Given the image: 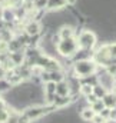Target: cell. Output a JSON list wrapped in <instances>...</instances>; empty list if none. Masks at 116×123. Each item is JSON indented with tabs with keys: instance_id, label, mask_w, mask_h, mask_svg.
I'll list each match as a JSON object with an SVG mask.
<instances>
[{
	"instance_id": "7402d4cb",
	"label": "cell",
	"mask_w": 116,
	"mask_h": 123,
	"mask_svg": "<svg viewBox=\"0 0 116 123\" xmlns=\"http://www.w3.org/2000/svg\"><path fill=\"white\" fill-rule=\"evenodd\" d=\"M4 17H6L4 20H7V22H9V20H13V14H12V13H9V10H6V13H4Z\"/></svg>"
},
{
	"instance_id": "7c38bea8",
	"label": "cell",
	"mask_w": 116,
	"mask_h": 123,
	"mask_svg": "<svg viewBox=\"0 0 116 123\" xmlns=\"http://www.w3.org/2000/svg\"><path fill=\"white\" fill-rule=\"evenodd\" d=\"M69 37H73V29L70 26H64L60 30V39H69Z\"/></svg>"
},
{
	"instance_id": "6da1fadb",
	"label": "cell",
	"mask_w": 116,
	"mask_h": 123,
	"mask_svg": "<svg viewBox=\"0 0 116 123\" xmlns=\"http://www.w3.org/2000/svg\"><path fill=\"white\" fill-rule=\"evenodd\" d=\"M97 66L99 64H96V62L90 60V59H87V60H77L73 63V73L77 77L90 76V74L97 72Z\"/></svg>"
},
{
	"instance_id": "ba28073f",
	"label": "cell",
	"mask_w": 116,
	"mask_h": 123,
	"mask_svg": "<svg viewBox=\"0 0 116 123\" xmlns=\"http://www.w3.org/2000/svg\"><path fill=\"white\" fill-rule=\"evenodd\" d=\"M49 76H50V82H55V83H59L62 80H64V74L60 70H53V72H49Z\"/></svg>"
},
{
	"instance_id": "5b68a950",
	"label": "cell",
	"mask_w": 116,
	"mask_h": 123,
	"mask_svg": "<svg viewBox=\"0 0 116 123\" xmlns=\"http://www.w3.org/2000/svg\"><path fill=\"white\" fill-rule=\"evenodd\" d=\"M55 94H58V96H67L69 94V85H67L66 80H62V82L56 83V92H55Z\"/></svg>"
},
{
	"instance_id": "9c48e42d",
	"label": "cell",
	"mask_w": 116,
	"mask_h": 123,
	"mask_svg": "<svg viewBox=\"0 0 116 123\" xmlns=\"http://www.w3.org/2000/svg\"><path fill=\"white\" fill-rule=\"evenodd\" d=\"M92 93H93V94H95L97 99H102V97H103V96L108 93V90H106L103 86H100L99 83H96L95 86H92Z\"/></svg>"
},
{
	"instance_id": "44dd1931",
	"label": "cell",
	"mask_w": 116,
	"mask_h": 123,
	"mask_svg": "<svg viewBox=\"0 0 116 123\" xmlns=\"http://www.w3.org/2000/svg\"><path fill=\"white\" fill-rule=\"evenodd\" d=\"M6 107H7V103H6V100L0 96V110H4Z\"/></svg>"
},
{
	"instance_id": "7a4b0ae2",
	"label": "cell",
	"mask_w": 116,
	"mask_h": 123,
	"mask_svg": "<svg viewBox=\"0 0 116 123\" xmlns=\"http://www.w3.org/2000/svg\"><path fill=\"white\" fill-rule=\"evenodd\" d=\"M56 49L62 56L72 57L76 53V50L79 49V46L73 37H69V39H60V42H58V44H56Z\"/></svg>"
},
{
	"instance_id": "9a60e30c",
	"label": "cell",
	"mask_w": 116,
	"mask_h": 123,
	"mask_svg": "<svg viewBox=\"0 0 116 123\" xmlns=\"http://www.w3.org/2000/svg\"><path fill=\"white\" fill-rule=\"evenodd\" d=\"M79 93L85 97L87 94H90L92 93V86L90 85H80V89H79Z\"/></svg>"
},
{
	"instance_id": "30bf717a",
	"label": "cell",
	"mask_w": 116,
	"mask_h": 123,
	"mask_svg": "<svg viewBox=\"0 0 116 123\" xmlns=\"http://www.w3.org/2000/svg\"><path fill=\"white\" fill-rule=\"evenodd\" d=\"M7 49L10 52H17V50H23V46H22V43L17 39H14V40H9L7 42Z\"/></svg>"
},
{
	"instance_id": "cb8c5ba5",
	"label": "cell",
	"mask_w": 116,
	"mask_h": 123,
	"mask_svg": "<svg viewBox=\"0 0 116 123\" xmlns=\"http://www.w3.org/2000/svg\"><path fill=\"white\" fill-rule=\"evenodd\" d=\"M77 0H66V3H69V4H75Z\"/></svg>"
},
{
	"instance_id": "277c9868",
	"label": "cell",
	"mask_w": 116,
	"mask_h": 123,
	"mask_svg": "<svg viewBox=\"0 0 116 123\" xmlns=\"http://www.w3.org/2000/svg\"><path fill=\"white\" fill-rule=\"evenodd\" d=\"M102 102H103V105H105V107H108V109H113L116 107V96L113 92H108L103 97H102Z\"/></svg>"
},
{
	"instance_id": "484cf974",
	"label": "cell",
	"mask_w": 116,
	"mask_h": 123,
	"mask_svg": "<svg viewBox=\"0 0 116 123\" xmlns=\"http://www.w3.org/2000/svg\"><path fill=\"white\" fill-rule=\"evenodd\" d=\"M29 1H30V3H33V1H36V0H29Z\"/></svg>"
},
{
	"instance_id": "e0dca14e",
	"label": "cell",
	"mask_w": 116,
	"mask_h": 123,
	"mask_svg": "<svg viewBox=\"0 0 116 123\" xmlns=\"http://www.w3.org/2000/svg\"><path fill=\"white\" fill-rule=\"evenodd\" d=\"M99 115L105 119V120H108L109 119V116H110V109H108V107H103L100 112H99Z\"/></svg>"
},
{
	"instance_id": "603a6c76",
	"label": "cell",
	"mask_w": 116,
	"mask_h": 123,
	"mask_svg": "<svg viewBox=\"0 0 116 123\" xmlns=\"http://www.w3.org/2000/svg\"><path fill=\"white\" fill-rule=\"evenodd\" d=\"M112 92H113V93H116V79L113 80V87H112Z\"/></svg>"
},
{
	"instance_id": "3957f363",
	"label": "cell",
	"mask_w": 116,
	"mask_h": 123,
	"mask_svg": "<svg viewBox=\"0 0 116 123\" xmlns=\"http://www.w3.org/2000/svg\"><path fill=\"white\" fill-rule=\"evenodd\" d=\"M96 44V36L92 31H82L79 36V42L77 46L79 49H85V50H92Z\"/></svg>"
},
{
	"instance_id": "2e32d148",
	"label": "cell",
	"mask_w": 116,
	"mask_h": 123,
	"mask_svg": "<svg viewBox=\"0 0 116 123\" xmlns=\"http://www.w3.org/2000/svg\"><path fill=\"white\" fill-rule=\"evenodd\" d=\"M9 116H10V113H9L7 107L4 110H0V123H6L9 120Z\"/></svg>"
},
{
	"instance_id": "d6986e66",
	"label": "cell",
	"mask_w": 116,
	"mask_h": 123,
	"mask_svg": "<svg viewBox=\"0 0 116 123\" xmlns=\"http://www.w3.org/2000/svg\"><path fill=\"white\" fill-rule=\"evenodd\" d=\"M85 100H86V103H87V105L90 106L92 103H95V102L97 100V97H96V96H95L93 93H90V94H87V96H85Z\"/></svg>"
},
{
	"instance_id": "ffe728a7",
	"label": "cell",
	"mask_w": 116,
	"mask_h": 123,
	"mask_svg": "<svg viewBox=\"0 0 116 123\" xmlns=\"http://www.w3.org/2000/svg\"><path fill=\"white\" fill-rule=\"evenodd\" d=\"M34 4H36L37 9H43L45 6H47V0H36Z\"/></svg>"
},
{
	"instance_id": "4316f807",
	"label": "cell",
	"mask_w": 116,
	"mask_h": 123,
	"mask_svg": "<svg viewBox=\"0 0 116 123\" xmlns=\"http://www.w3.org/2000/svg\"><path fill=\"white\" fill-rule=\"evenodd\" d=\"M115 96H116V93H115Z\"/></svg>"
},
{
	"instance_id": "8992f818",
	"label": "cell",
	"mask_w": 116,
	"mask_h": 123,
	"mask_svg": "<svg viewBox=\"0 0 116 123\" xmlns=\"http://www.w3.org/2000/svg\"><path fill=\"white\" fill-rule=\"evenodd\" d=\"M93 115H95V112H93V110H92L89 106H86L85 109H82V110L79 112V116H80V119H82L85 123H90L92 117H93Z\"/></svg>"
},
{
	"instance_id": "d4e9b609",
	"label": "cell",
	"mask_w": 116,
	"mask_h": 123,
	"mask_svg": "<svg viewBox=\"0 0 116 123\" xmlns=\"http://www.w3.org/2000/svg\"><path fill=\"white\" fill-rule=\"evenodd\" d=\"M105 123H116V120H112V119H108V120H105Z\"/></svg>"
},
{
	"instance_id": "5bb4252c",
	"label": "cell",
	"mask_w": 116,
	"mask_h": 123,
	"mask_svg": "<svg viewBox=\"0 0 116 123\" xmlns=\"http://www.w3.org/2000/svg\"><path fill=\"white\" fill-rule=\"evenodd\" d=\"M66 4V0H47V7L49 9H56V7H62Z\"/></svg>"
},
{
	"instance_id": "ac0fdd59",
	"label": "cell",
	"mask_w": 116,
	"mask_h": 123,
	"mask_svg": "<svg viewBox=\"0 0 116 123\" xmlns=\"http://www.w3.org/2000/svg\"><path fill=\"white\" fill-rule=\"evenodd\" d=\"M90 123H105V119L99 113H95L93 117H92V120H90Z\"/></svg>"
},
{
	"instance_id": "4fadbf2b",
	"label": "cell",
	"mask_w": 116,
	"mask_h": 123,
	"mask_svg": "<svg viewBox=\"0 0 116 123\" xmlns=\"http://www.w3.org/2000/svg\"><path fill=\"white\" fill-rule=\"evenodd\" d=\"M89 107H90V109H92V110H93L95 113H99V112H100V110H102V109L105 107V105H103L102 99H97V100H96L95 103H92V105H90Z\"/></svg>"
},
{
	"instance_id": "8fae6325",
	"label": "cell",
	"mask_w": 116,
	"mask_h": 123,
	"mask_svg": "<svg viewBox=\"0 0 116 123\" xmlns=\"http://www.w3.org/2000/svg\"><path fill=\"white\" fill-rule=\"evenodd\" d=\"M56 92V83L55 82H46L43 86V93L46 94H55Z\"/></svg>"
},
{
	"instance_id": "52a82bcc",
	"label": "cell",
	"mask_w": 116,
	"mask_h": 123,
	"mask_svg": "<svg viewBox=\"0 0 116 123\" xmlns=\"http://www.w3.org/2000/svg\"><path fill=\"white\" fill-rule=\"evenodd\" d=\"M39 31H40V25L37 22H30L26 26V34H29V36H37Z\"/></svg>"
}]
</instances>
